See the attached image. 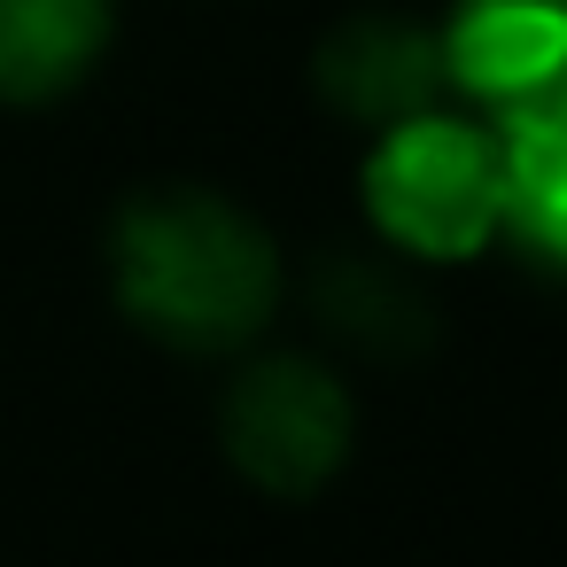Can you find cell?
Here are the masks:
<instances>
[{"instance_id":"obj_4","label":"cell","mask_w":567,"mask_h":567,"mask_svg":"<svg viewBox=\"0 0 567 567\" xmlns=\"http://www.w3.org/2000/svg\"><path fill=\"white\" fill-rule=\"evenodd\" d=\"M443 71L489 125L567 117V0H451Z\"/></svg>"},{"instance_id":"obj_8","label":"cell","mask_w":567,"mask_h":567,"mask_svg":"<svg viewBox=\"0 0 567 567\" xmlns=\"http://www.w3.org/2000/svg\"><path fill=\"white\" fill-rule=\"evenodd\" d=\"M311 303H319V319H327L334 334H350L358 350H412V342L435 327V319H427V296H420L404 272L365 265V257L319 265Z\"/></svg>"},{"instance_id":"obj_6","label":"cell","mask_w":567,"mask_h":567,"mask_svg":"<svg viewBox=\"0 0 567 567\" xmlns=\"http://www.w3.org/2000/svg\"><path fill=\"white\" fill-rule=\"evenodd\" d=\"M117 40V0H0V102L48 110L79 94Z\"/></svg>"},{"instance_id":"obj_5","label":"cell","mask_w":567,"mask_h":567,"mask_svg":"<svg viewBox=\"0 0 567 567\" xmlns=\"http://www.w3.org/2000/svg\"><path fill=\"white\" fill-rule=\"evenodd\" d=\"M311 79H319V102L365 133L404 125L420 110H443V94H451L443 32L420 17H381V9L334 24L311 55Z\"/></svg>"},{"instance_id":"obj_7","label":"cell","mask_w":567,"mask_h":567,"mask_svg":"<svg viewBox=\"0 0 567 567\" xmlns=\"http://www.w3.org/2000/svg\"><path fill=\"white\" fill-rule=\"evenodd\" d=\"M497 156H505L497 234L528 265H544L551 280H567V117L497 125Z\"/></svg>"},{"instance_id":"obj_3","label":"cell","mask_w":567,"mask_h":567,"mask_svg":"<svg viewBox=\"0 0 567 567\" xmlns=\"http://www.w3.org/2000/svg\"><path fill=\"white\" fill-rule=\"evenodd\" d=\"M218 443L241 482H257L272 497H311L350 466L358 412H350V389L334 365H319L303 350H272V358L241 365V381L226 389Z\"/></svg>"},{"instance_id":"obj_2","label":"cell","mask_w":567,"mask_h":567,"mask_svg":"<svg viewBox=\"0 0 567 567\" xmlns=\"http://www.w3.org/2000/svg\"><path fill=\"white\" fill-rule=\"evenodd\" d=\"M497 187H505V156H497V125L489 117H451V110H420L404 125H381L358 195L381 241H396L404 257L427 265H458L482 257L497 241Z\"/></svg>"},{"instance_id":"obj_1","label":"cell","mask_w":567,"mask_h":567,"mask_svg":"<svg viewBox=\"0 0 567 567\" xmlns=\"http://www.w3.org/2000/svg\"><path fill=\"white\" fill-rule=\"evenodd\" d=\"M117 311L187 358L249 350L280 303L272 234L218 187H148L110 226Z\"/></svg>"}]
</instances>
